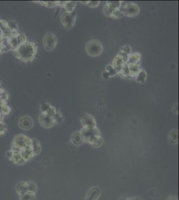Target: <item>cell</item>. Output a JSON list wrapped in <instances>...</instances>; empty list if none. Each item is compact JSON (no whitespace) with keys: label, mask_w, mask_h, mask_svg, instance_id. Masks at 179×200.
I'll use <instances>...</instances> for the list:
<instances>
[{"label":"cell","mask_w":179,"mask_h":200,"mask_svg":"<svg viewBox=\"0 0 179 200\" xmlns=\"http://www.w3.org/2000/svg\"><path fill=\"white\" fill-rule=\"evenodd\" d=\"M80 133L82 134L84 142H87L92 145L94 142L101 136V133L100 129L96 127L92 129L83 128L80 130Z\"/></svg>","instance_id":"3957f363"},{"label":"cell","mask_w":179,"mask_h":200,"mask_svg":"<svg viewBox=\"0 0 179 200\" xmlns=\"http://www.w3.org/2000/svg\"><path fill=\"white\" fill-rule=\"evenodd\" d=\"M14 51L17 58L22 62H31L35 58L37 53V45L34 43L26 41L18 46Z\"/></svg>","instance_id":"6da1fadb"},{"label":"cell","mask_w":179,"mask_h":200,"mask_svg":"<svg viewBox=\"0 0 179 200\" xmlns=\"http://www.w3.org/2000/svg\"><path fill=\"white\" fill-rule=\"evenodd\" d=\"M13 145L18 147L21 150L26 148H29L31 145V139L24 135H17L13 139Z\"/></svg>","instance_id":"52a82bcc"},{"label":"cell","mask_w":179,"mask_h":200,"mask_svg":"<svg viewBox=\"0 0 179 200\" xmlns=\"http://www.w3.org/2000/svg\"><path fill=\"white\" fill-rule=\"evenodd\" d=\"M100 4V1H88L87 5L89 6L90 8H97L98 6H99Z\"/></svg>","instance_id":"e575fe53"},{"label":"cell","mask_w":179,"mask_h":200,"mask_svg":"<svg viewBox=\"0 0 179 200\" xmlns=\"http://www.w3.org/2000/svg\"><path fill=\"white\" fill-rule=\"evenodd\" d=\"M19 125L22 129L28 131L33 128V121L29 116H23L19 119Z\"/></svg>","instance_id":"30bf717a"},{"label":"cell","mask_w":179,"mask_h":200,"mask_svg":"<svg viewBox=\"0 0 179 200\" xmlns=\"http://www.w3.org/2000/svg\"><path fill=\"white\" fill-rule=\"evenodd\" d=\"M119 74L122 77V78H129V75H130V69H129V67L127 64L124 65V66L122 68L121 71L119 73Z\"/></svg>","instance_id":"cb8c5ba5"},{"label":"cell","mask_w":179,"mask_h":200,"mask_svg":"<svg viewBox=\"0 0 179 200\" xmlns=\"http://www.w3.org/2000/svg\"><path fill=\"white\" fill-rule=\"evenodd\" d=\"M103 143H104L103 139H102V137L100 136L99 138H98L95 142H94V143H92V145L93 147H94V148H100V147H101Z\"/></svg>","instance_id":"d6a6232c"},{"label":"cell","mask_w":179,"mask_h":200,"mask_svg":"<svg viewBox=\"0 0 179 200\" xmlns=\"http://www.w3.org/2000/svg\"><path fill=\"white\" fill-rule=\"evenodd\" d=\"M58 43V39L55 34L52 33H48L45 35L43 40V48L48 52H51L56 48Z\"/></svg>","instance_id":"5b68a950"},{"label":"cell","mask_w":179,"mask_h":200,"mask_svg":"<svg viewBox=\"0 0 179 200\" xmlns=\"http://www.w3.org/2000/svg\"><path fill=\"white\" fill-rule=\"evenodd\" d=\"M85 49L88 55L91 57H97L102 54L104 47L99 40L91 39L86 43Z\"/></svg>","instance_id":"7a4b0ae2"},{"label":"cell","mask_w":179,"mask_h":200,"mask_svg":"<svg viewBox=\"0 0 179 200\" xmlns=\"http://www.w3.org/2000/svg\"><path fill=\"white\" fill-rule=\"evenodd\" d=\"M51 105L50 104H49V103H43L41 104V105H40V109H41V111H42V113H46L47 110L48 109V108H50V106Z\"/></svg>","instance_id":"d590c367"},{"label":"cell","mask_w":179,"mask_h":200,"mask_svg":"<svg viewBox=\"0 0 179 200\" xmlns=\"http://www.w3.org/2000/svg\"><path fill=\"white\" fill-rule=\"evenodd\" d=\"M81 3H82V4H86L87 5L88 4V1H80V2Z\"/></svg>","instance_id":"f35d334b"},{"label":"cell","mask_w":179,"mask_h":200,"mask_svg":"<svg viewBox=\"0 0 179 200\" xmlns=\"http://www.w3.org/2000/svg\"><path fill=\"white\" fill-rule=\"evenodd\" d=\"M20 154H21L23 159H24L26 162L28 161V160H29V159H31L35 156L34 153H33V152H32V150L30 147L29 148H26L24 149H22L21 150V152H20Z\"/></svg>","instance_id":"9a60e30c"},{"label":"cell","mask_w":179,"mask_h":200,"mask_svg":"<svg viewBox=\"0 0 179 200\" xmlns=\"http://www.w3.org/2000/svg\"><path fill=\"white\" fill-rule=\"evenodd\" d=\"M123 16H124V13L122 12V10L121 8H120L113 10L111 18L114 19H119Z\"/></svg>","instance_id":"83f0119b"},{"label":"cell","mask_w":179,"mask_h":200,"mask_svg":"<svg viewBox=\"0 0 179 200\" xmlns=\"http://www.w3.org/2000/svg\"><path fill=\"white\" fill-rule=\"evenodd\" d=\"M100 195V188L97 187L91 188L87 193L85 200H97Z\"/></svg>","instance_id":"7c38bea8"},{"label":"cell","mask_w":179,"mask_h":200,"mask_svg":"<svg viewBox=\"0 0 179 200\" xmlns=\"http://www.w3.org/2000/svg\"><path fill=\"white\" fill-rule=\"evenodd\" d=\"M40 3L42 4L43 5H44L47 8H54L55 6H56V1H42L40 2Z\"/></svg>","instance_id":"f546056e"},{"label":"cell","mask_w":179,"mask_h":200,"mask_svg":"<svg viewBox=\"0 0 179 200\" xmlns=\"http://www.w3.org/2000/svg\"><path fill=\"white\" fill-rule=\"evenodd\" d=\"M30 148H31L35 155L39 154L42 151V147L41 145H40V143L36 139H31V145H30Z\"/></svg>","instance_id":"2e32d148"},{"label":"cell","mask_w":179,"mask_h":200,"mask_svg":"<svg viewBox=\"0 0 179 200\" xmlns=\"http://www.w3.org/2000/svg\"><path fill=\"white\" fill-rule=\"evenodd\" d=\"M121 9L124 13V15L128 17H136L140 13L139 6L133 2L126 3Z\"/></svg>","instance_id":"8992f818"},{"label":"cell","mask_w":179,"mask_h":200,"mask_svg":"<svg viewBox=\"0 0 179 200\" xmlns=\"http://www.w3.org/2000/svg\"><path fill=\"white\" fill-rule=\"evenodd\" d=\"M16 191L19 195L23 194V193H25L26 192H28L26 182H19L18 184L16 185Z\"/></svg>","instance_id":"44dd1931"},{"label":"cell","mask_w":179,"mask_h":200,"mask_svg":"<svg viewBox=\"0 0 179 200\" xmlns=\"http://www.w3.org/2000/svg\"><path fill=\"white\" fill-rule=\"evenodd\" d=\"M84 142L83 137L81 134L80 132H74L73 134L71 136L70 138V143L73 144L74 146L79 147L81 145L83 144V143Z\"/></svg>","instance_id":"8fae6325"},{"label":"cell","mask_w":179,"mask_h":200,"mask_svg":"<svg viewBox=\"0 0 179 200\" xmlns=\"http://www.w3.org/2000/svg\"><path fill=\"white\" fill-rule=\"evenodd\" d=\"M113 10L114 9L110 8V7H108L107 5H105V6H104V8L103 9V13H104V15H106L107 17H110V18H111V15H112Z\"/></svg>","instance_id":"1f68e13d"},{"label":"cell","mask_w":179,"mask_h":200,"mask_svg":"<svg viewBox=\"0 0 179 200\" xmlns=\"http://www.w3.org/2000/svg\"><path fill=\"white\" fill-rule=\"evenodd\" d=\"M76 17L75 12H64L60 17V22L66 29H72L76 23Z\"/></svg>","instance_id":"277c9868"},{"label":"cell","mask_w":179,"mask_h":200,"mask_svg":"<svg viewBox=\"0 0 179 200\" xmlns=\"http://www.w3.org/2000/svg\"><path fill=\"white\" fill-rule=\"evenodd\" d=\"M20 200H36V195L34 193L26 192L23 194L19 195Z\"/></svg>","instance_id":"d4e9b609"},{"label":"cell","mask_w":179,"mask_h":200,"mask_svg":"<svg viewBox=\"0 0 179 200\" xmlns=\"http://www.w3.org/2000/svg\"><path fill=\"white\" fill-rule=\"evenodd\" d=\"M125 63H125L124 60L119 55H117L115 57V58L114 59L112 65H113L114 68L116 69L118 73H119Z\"/></svg>","instance_id":"5bb4252c"},{"label":"cell","mask_w":179,"mask_h":200,"mask_svg":"<svg viewBox=\"0 0 179 200\" xmlns=\"http://www.w3.org/2000/svg\"><path fill=\"white\" fill-rule=\"evenodd\" d=\"M80 122L83 128L92 129L97 127L95 118L88 113L83 114L80 118Z\"/></svg>","instance_id":"ba28073f"},{"label":"cell","mask_w":179,"mask_h":200,"mask_svg":"<svg viewBox=\"0 0 179 200\" xmlns=\"http://www.w3.org/2000/svg\"><path fill=\"white\" fill-rule=\"evenodd\" d=\"M102 77H103L104 79H109L110 78L108 73L106 71L104 72H103V73H102Z\"/></svg>","instance_id":"74e56055"},{"label":"cell","mask_w":179,"mask_h":200,"mask_svg":"<svg viewBox=\"0 0 179 200\" xmlns=\"http://www.w3.org/2000/svg\"><path fill=\"white\" fill-rule=\"evenodd\" d=\"M172 111L174 113V114L177 115L178 113V103H176L173 107V109H172Z\"/></svg>","instance_id":"8d00e7d4"},{"label":"cell","mask_w":179,"mask_h":200,"mask_svg":"<svg viewBox=\"0 0 179 200\" xmlns=\"http://www.w3.org/2000/svg\"><path fill=\"white\" fill-rule=\"evenodd\" d=\"M76 5V1H66L65 4H64L63 8L66 9L67 12H73L74 8Z\"/></svg>","instance_id":"7402d4cb"},{"label":"cell","mask_w":179,"mask_h":200,"mask_svg":"<svg viewBox=\"0 0 179 200\" xmlns=\"http://www.w3.org/2000/svg\"><path fill=\"white\" fill-rule=\"evenodd\" d=\"M168 141L171 144H177L178 142V133L177 129H173L168 133Z\"/></svg>","instance_id":"ac0fdd59"},{"label":"cell","mask_w":179,"mask_h":200,"mask_svg":"<svg viewBox=\"0 0 179 200\" xmlns=\"http://www.w3.org/2000/svg\"><path fill=\"white\" fill-rule=\"evenodd\" d=\"M128 67H129V69H130L129 78L134 79L135 77L136 76L138 72H139L140 71V69H142L140 68V63H137V64H133V65H128Z\"/></svg>","instance_id":"e0dca14e"},{"label":"cell","mask_w":179,"mask_h":200,"mask_svg":"<svg viewBox=\"0 0 179 200\" xmlns=\"http://www.w3.org/2000/svg\"><path fill=\"white\" fill-rule=\"evenodd\" d=\"M12 153L13 154L11 160L13 163H15L18 165H22L24 164V163L26 162L25 160L23 159L21 154H20V152H12Z\"/></svg>","instance_id":"d6986e66"},{"label":"cell","mask_w":179,"mask_h":200,"mask_svg":"<svg viewBox=\"0 0 179 200\" xmlns=\"http://www.w3.org/2000/svg\"><path fill=\"white\" fill-rule=\"evenodd\" d=\"M140 59H141V54L140 53H130V55H128L126 64H127L128 65L137 64V63H140Z\"/></svg>","instance_id":"4fadbf2b"},{"label":"cell","mask_w":179,"mask_h":200,"mask_svg":"<svg viewBox=\"0 0 179 200\" xmlns=\"http://www.w3.org/2000/svg\"><path fill=\"white\" fill-rule=\"evenodd\" d=\"M146 78H147V73L146 71L143 69H141L140 71L138 72V73L136 75V76L135 77L134 79L136 80V82L140 83H143L146 82Z\"/></svg>","instance_id":"ffe728a7"},{"label":"cell","mask_w":179,"mask_h":200,"mask_svg":"<svg viewBox=\"0 0 179 200\" xmlns=\"http://www.w3.org/2000/svg\"><path fill=\"white\" fill-rule=\"evenodd\" d=\"M53 119H54L56 122V123H60L63 122V116L62 114H61V113L58 111V110L57 111L56 115L53 117Z\"/></svg>","instance_id":"836d02e7"},{"label":"cell","mask_w":179,"mask_h":200,"mask_svg":"<svg viewBox=\"0 0 179 200\" xmlns=\"http://www.w3.org/2000/svg\"><path fill=\"white\" fill-rule=\"evenodd\" d=\"M105 71L108 73L110 78H113V77H115L118 73V72L116 71V69L114 68L113 65L112 64H108L106 66L105 68Z\"/></svg>","instance_id":"603a6c76"},{"label":"cell","mask_w":179,"mask_h":200,"mask_svg":"<svg viewBox=\"0 0 179 200\" xmlns=\"http://www.w3.org/2000/svg\"><path fill=\"white\" fill-rule=\"evenodd\" d=\"M57 111H58V110L56 109V108H54V107H53L52 105H50V108H48V109L47 110L46 112L44 113H46V114L48 115V116L51 117V118H53V117H54L56 114Z\"/></svg>","instance_id":"f1b7e54d"},{"label":"cell","mask_w":179,"mask_h":200,"mask_svg":"<svg viewBox=\"0 0 179 200\" xmlns=\"http://www.w3.org/2000/svg\"><path fill=\"white\" fill-rule=\"evenodd\" d=\"M120 52L124 53V54H126V55H130V53H132V48L130 45H126L123 46L122 48L120 50Z\"/></svg>","instance_id":"4dcf8cb0"},{"label":"cell","mask_w":179,"mask_h":200,"mask_svg":"<svg viewBox=\"0 0 179 200\" xmlns=\"http://www.w3.org/2000/svg\"><path fill=\"white\" fill-rule=\"evenodd\" d=\"M27 185V189H28V192H30L32 193H36L37 192V186L36 183L33 182H26Z\"/></svg>","instance_id":"4316f807"},{"label":"cell","mask_w":179,"mask_h":200,"mask_svg":"<svg viewBox=\"0 0 179 200\" xmlns=\"http://www.w3.org/2000/svg\"><path fill=\"white\" fill-rule=\"evenodd\" d=\"M39 123L43 128H50L56 124L54 119L46 115L44 113H42V114L40 115Z\"/></svg>","instance_id":"9c48e42d"},{"label":"cell","mask_w":179,"mask_h":200,"mask_svg":"<svg viewBox=\"0 0 179 200\" xmlns=\"http://www.w3.org/2000/svg\"><path fill=\"white\" fill-rule=\"evenodd\" d=\"M122 2V1H107L106 5H107L112 9L120 8Z\"/></svg>","instance_id":"484cf974"}]
</instances>
